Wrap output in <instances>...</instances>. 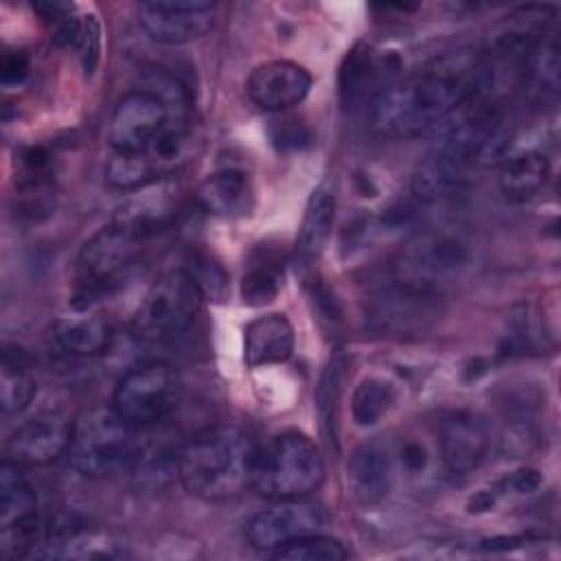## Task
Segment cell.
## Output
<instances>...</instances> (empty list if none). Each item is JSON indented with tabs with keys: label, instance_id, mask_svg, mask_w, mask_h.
I'll use <instances>...</instances> for the list:
<instances>
[{
	"label": "cell",
	"instance_id": "10",
	"mask_svg": "<svg viewBox=\"0 0 561 561\" xmlns=\"http://www.w3.org/2000/svg\"><path fill=\"white\" fill-rule=\"evenodd\" d=\"M42 537L37 493L22 467L4 460L0 469V554L20 559L35 552Z\"/></svg>",
	"mask_w": 561,
	"mask_h": 561
},
{
	"label": "cell",
	"instance_id": "26",
	"mask_svg": "<svg viewBox=\"0 0 561 561\" xmlns=\"http://www.w3.org/2000/svg\"><path fill=\"white\" fill-rule=\"evenodd\" d=\"M37 394V381L28 370V362L22 353L4 351L2 377H0V403L2 414H20Z\"/></svg>",
	"mask_w": 561,
	"mask_h": 561
},
{
	"label": "cell",
	"instance_id": "23",
	"mask_svg": "<svg viewBox=\"0 0 561 561\" xmlns=\"http://www.w3.org/2000/svg\"><path fill=\"white\" fill-rule=\"evenodd\" d=\"M136 193L138 195H134L125 206L116 210L112 221L134 230L142 239H149L173 221L178 202L169 191L162 188V184H158V193H147V188Z\"/></svg>",
	"mask_w": 561,
	"mask_h": 561
},
{
	"label": "cell",
	"instance_id": "32",
	"mask_svg": "<svg viewBox=\"0 0 561 561\" xmlns=\"http://www.w3.org/2000/svg\"><path fill=\"white\" fill-rule=\"evenodd\" d=\"M28 70H31L28 57L20 50L4 53L2 59H0V77H2V83L7 88L9 85H20L28 77Z\"/></svg>",
	"mask_w": 561,
	"mask_h": 561
},
{
	"label": "cell",
	"instance_id": "3",
	"mask_svg": "<svg viewBox=\"0 0 561 561\" xmlns=\"http://www.w3.org/2000/svg\"><path fill=\"white\" fill-rule=\"evenodd\" d=\"M469 243L451 228H427L408 239L392 261V283L438 294L456 283L469 265Z\"/></svg>",
	"mask_w": 561,
	"mask_h": 561
},
{
	"label": "cell",
	"instance_id": "28",
	"mask_svg": "<svg viewBox=\"0 0 561 561\" xmlns=\"http://www.w3.org/2000/svg\"><path fill=\"white\" fill-rule=\"evenodd\" d=\"M397 401L394 386L383 377H364L351 399V414L359 427L379 423Z\"/></svg>",
	"mask_w": 561,
	"mask_h": 561
},
{
	"label": "cell",
	"instance_id": "13",
	"mask_svg": "<svg viewBox=\"0 0 561 561\" xmlns=\"http://www.w3.org/2000/svg\"><path fill=\"white\" fill-rule=\"evenodd\" d=\"M75 421L57 410L39 412L20 423L4 443V460L20 467H42L66 456Z\"/></svg>",
	"mask_w": 561,
	"mask_h": 561
},
{
	"label": "cell",
	"instance_id": "30",
	"mask_svg": "<svg viewBox=\"0 0 561 561\" xmlns=\"http://www.w3.org/2000/svg\"><path fill=\"white\" fill-rule=\"evenodd\" d=\"M342 390V364L331 359L320 377V386L316 390V410L329 440L337 438V401Z\"/></svg>",
	"mask_w": 561,
	"mask_h": 561
},
{
	"label": "cell",
	"instance_id": "1",
	"mask_svg": "<svg viewBox=\"0 0 561 561\" xmlns=\"http://www.w3.org/2000/svg\"><path fill=\"white\" fill-rule=\"evenodd\" d=\"M491 81V70L480 61H440L392 81L370 105V129L386 140L419 138L473 94L489 92Z\"/></svg>",
	"mask_w": 561,
	"mask_h": 561
},
{
	"label": "cell",
	"instance_id": "4",
	"mask_svg": "<svg viewBox=\"0 0 561 561\" xmlns=\"http://www.w3.org/2000/svg\"><path fill=\"white\" fill-rule=\"evenodd\" d=\"M324 480L318 445L302 432H283L259 447L252 486L267 500H298Z\"/></svg>",
	"mask_w": 561,
	"mask_h": 561
},
{
	"label": "cell",
	"instance_id": "12",
	"mask_svg": "<svg viewBox=\"0 0 561 561\" xmlns=\"http://www.w3.org/2000/svg\"><path fill=\"white\" fill-rule=\"evenodd\" d=\"M217 20L210 0H147L138 4L142 31L160 44H186L204 37Z\"/></svg>",
	"mask_w": 561,
	"mask_h": 561
},
{
	"label": "cell",
	"instance_id": "14",
	"mask_svg": "<svg viewBox=\"0 0 561 561\" xmlns=\"http://www.w3.org/2000/svg\"><path fill=\"white\" fill-rule=\"evenodd\" d=\"M489 451V427L471 410H454L438 423V456L451 478H465L476 471Z\"/></svg>",
	"mask_w": 561,
	"mask_h": 561
},
{
	"label": "cell",
	"instance_id": "33",
	"mask_svg": "<svg viewBox=\"0 0 561 561\" xmlns=\"http://www.w3.org/2000/svg\"><path fill=\"white\" fill-rule=\"evenodd\" d=\"M397 456H399V460H401V465H403V469L408 473L425 471L427 460H430V454H427L425 445L421 440H416V438H405Z\"/></svg>",
	"mask_w": 561,
	"mask_h": 561
},
{
	"label": "cell",
	"instance_id": "31",
	"mask_svg": "<svg viewBox=\"0 0 561 561\" xmlns=\"http://www.w3.org/2000/svg\"><path fill=\"white\" fill-rule=\"evenodd\" d=\"M186 274L193 278L202 298L224 300L228 294V274L208 252H191L186 259Z\"/></svg>",
	"mask_w": 561,
	"mask_h": 561
},
{
	"label": "cell",
	"instance_id": "22",
	"mask_svg": "<svg viewBox=\"0 0 561 561\" xmlns=\"http://www.w3.org/2000/svg\"><path fill=\"white\" fill-rule=\"evenodd\" d=\"M335 210H337V199L333 188L329 184L316 186L307 199L302 224L296 239V252L300 261L309 263L320 256V252L324 250L331 237V230L335 224Z\"/></svg>",
	"mask_w": 561,
	"mask_h": 561
},
{
	"label": "cell",
	"instance_id": "24",
	"mask_svg": "<svg viewBox=\"0 0 561 561\" xmlns=\"http://www.w3.org/2000/svg\"><path fill=\"white\" fill-rule=\"evenodd\" d=\"M550 178V160L541 151H522L502 162L497 184L502 195L513 204L533 199Z\"/></svg>",
	"mask_w": 561,
	"mask_h": 561
},
{
	"label": "cell",
	"instance_id": "21",
	"mask_svg": "<svg viewBox=\"0 0 561 561\" xmlns=\"http://www.w3.org/2000/svg\"><path fill=\"white\" fill-rule=\"evenodd\" d=\"M524 92L533 103H550L561 88V55L557 31L550 28L522 61Z\"/></svg>",
	"mask_w": 561,
	"mask_h": 561
},
{
	"label": "cell",
	"instance_id": "34",
	"mask_svg": "<svg viewBox=\"0 0 561 561\" xmlns=\"http://www.w3.org/2000/svg\"><path fill=\"white\" fill-rule=\"evenodd\" d=\"M276 142H280V147L291 145V147H300V142H309V131L300 134V127L294 121H283L278 134L274 136Z\"/></svg>",
	"mask_w": 561,
	"mask_h": 561
},
{
	"label": "cell",
	"instance_id": "20",
	"mask_svg": "<svg viewBox=\"0 0 561 561\" xmlns=\"http://www.w3.org/2000/svg\"><path fill=\"white\" fill-rule=\"evenodd\" d=\"M294 351V327L283 313H265L243 329V359L250 368L280 364Z\"/></svg>",
	"mask_w": 561,
	"mask_h": 561
},
{
	"label": "cell",
	"instance_id": "27",
	"mask_svg": "<svg viewBox=\"0 0 561 561\" xmlns=\"http://www.w3.org/2000/svg\"><path fill=\"white\" fill-rule=\"evenodd\" d=\"M283 283V261L270 252H261L241 276V298L245 305L261 307L272 302Z\"/></svg>",
	"mask_w": 561,
	"mask_h": 561
},
{
	"label": "cell",
	"instance_id": "19",
	"mask_svg": "<svg viewBox=\"0 0 561 561\" xmlns=\"http://www.w3.org/2000/svg\"><path fill=\"white\" fill-rule=\"evenodd\" d=\"M195 202L215 217L241 219L254 208V186L243 171L219 169L197 186Z\"/></svg>",
	"mask_w": 561,
	"mask_h": 561
},
{
	"label": "cell",
	"instance_id": "9",
	"mask_svg": "<svg viewBox=\"0 0 561 561\" xmlns=\"http://www.w3.org/2000/svg\"><path fill=\"white\" fill-rule=\"evenodd\" d=\"M145 239L134 230L112 221L96 230L81 248L77 259V294L83 298L79 309L88 307V300L101 294L118 274H123L138 256Z\"/></svg>",
	"mask_w": 561,
	"mask_h": 561
},
{
	"label": "cell",
	"instance_id": "15",
	"mask_svg": "<svg viewBox=\"0 0 561 561\" xmlns=\"http://www.w3.org/2000/svg\"><path fill=\"white\" fill-rule=\"evenodd\" d=\"M322 513L318 506L298 500H276V504L259 511L245 528V539L252 548L276 552L289 541L318 533Z\"/></svg>",
	"mask_w": 561,
	"mask_h": 561
},
{
	"label": "cell",
	"instance_id": "8",
	"mask_svg": "<svg viewBox=\"0 0 561 561\" xmlns=\"http://www.w3.org/2000/svg\"><path fill=\"white\" fill-rule=\"evenodd\" d=\"M180 379L164 362L131 366L116 383L112 410L131 430L140 432L164 421L178 405Z\"/></svg>",
	"mask_w": 561,
	"mask_h": 561
},
{
	"label": "cell",
	"instance_id": "7",
	"mask_svg": "<svg viewBox=\"0 0 561 561\" xmlns=\"http://www.w3.org/2000/svg\"><path fill=\"white\" fill-rule=\"evenodd\" d=\"M199 302L202 294L186 270H169L140 298L131 318V331L147 342L173 340L195 322Z\"/></svg>",
	"mask_w": 561,
	"mask_h": 561
},
{
	"label": "cell",
	"instance_id": "29",
	"mask_svg": "<svg viewBox=\"0 0 561 561\" xmlns=\"http://www.w3.org/2000/svg\"><path fill=\"white\" fill-rule=\"evenodd\" d=\"M272 554L276 559H289V561H342L348 557V550L335 537L309 533L305 537L289 541L287 546L278 548Z\"/></svg>",
	"mask_w": 561,
	"mask_h": 561
},
{
	"label": "cell",
	"instance_id": "2",
	"mask_svg": "<svg viewBox=\"0 0 561 561\" xmlns=\"http://www.w3.org/2000/svg\"><path fill=\"white\" fill-rule=\"evenodd\" d=\"M259 445L234 425H215L195 434L175 458L182 486L206 502H228L252 486Z\"/></svg>",
	"mask_w": 561,
	"mask_h": 561
},
{
	"label": "cell",
	"instance_id": "16",
	"mask_svg": "<svg viewBox=\"0 0 561 561\" xmlns=\"http://www.w3.org/2000/svg\"><path fill=\"white\" fill-rule=\"evenodd\" d=\"M311 90V75L300 64L274 59L259 64L248 81V99L265 112H283L305 101Z\"/></svg>",
	"mask_w": 561,
	"mask_h": 561
},
{
	"label": "cell",
	"instance_id": "17",
	"mask_svg": "<svg viewBox=\"0 0 561 561\" xmlns=\"http://www.w3.org/2000/svg\"><path fill=\"white\" fill-rule=\"evenodd\" d=\"M394 451L379 438H370L355 447L348 458V489L357 504H381L394 484Z\"/></svg>",
	"mask_w": 561,
	"mask_h": 561
},
{
	"label": "cell",
	"instance_id": "6",
	"mask_svg": "<svg viewBox=\"0 0 561 561\" xmlns=\"http://www.w3.org/2000/svg\"><path fill=\"white\" fill-rule=\"evenodd\" d=\"M186 101L167 99L151 88L127 92L107 123L114 153H142L178 127H186Z\"/></svg>",
	"mask_w": 561,
	"mask_h": 561
},
{
	"label": "cell",
	"instance_id": "5",
	"mask_svg": "<svg viewBox=\"0 0 561 561\" xmlns=\"http://www.w3.org/2000/svg\"><path fill=\"white\" fill-rule=\"evenodd\" d=\"M136 430L123 423L110 408L83 412L72 427V440L66 451L68 467L83 478H105L138 456Z\"/></svg>",
	"mask_w": 561,
	"mask_h": 561
},
{
	"label": "cell",
	"instance_id": "11",
	"mask_svg": "<svg viewBox=\"0 0 561 561\" xmlns=\"http://www.w3.org/2000/svg\"><path fill=\"white\" fill-rule=\"evenodd\" d=\"M440 298L438 294H425L392 283L368 300L366 324L370 331L388 337H421L440 320Z\"/></svg>",
	"mask_w": 561,
	"mask_h": 561
},
{
	"label": "cell",
	"instance_id": "18",
	"mask_svg": "<svg viewBox=\"0 0 561 561\" xmlns=\"http://www.w3.org/2000/svg\"><path fill=\"white\" fill-rule=\"evenodd\" d=\"M397 64L390 57L379 55L368 44H357L344 57L340 68V96L346 107L370 103L394 81Z\"/></svg>",
	"mask_w": 561,
	"mask_h": 561
},
{
	"label": "cell",
	"instance_id": "25",
	"mask_svg": "<svg viewBox=\"0 0 561 561\" xmlns=\"http://www.w3.org/2000/svg\"><path fill=\"white\" fill-rule=\"evenodd\" d=\"M53 331L64 351L83 357L99 355L112 344V329L107 320L88 311L59 318Z\"/></svg>",
	"mask_w": 561,
	"mask_h": 561
}]
</instances>
